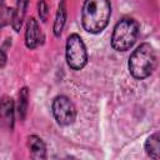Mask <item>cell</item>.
I'll return each instance as SVG.
<instances>
[{"mask_svg": "<svg viewBox=\"0 0 160 160\" xmlns=\"http://www.w3.org/2000/svg\"><path fill=\"white\" fill-rule=\"evenodd\" d=\"M6 62V51H5V45L0 49V68H2Z\"/></svg>", "mask_w": 160, "mask_h": 160, "instance_id": "5bb4252c", "label": "cell"}, {"mask_svg": "<svg viewBox=\"0 0 160 160\" xmlns=\"http://www.w3.org/2000/svg\"><path fill=\"white\" fill-rule=\"evenodd\" d=\"M145 150H146V154L150 158H152V159H159L160 158V138H159L158 132L150 135L146 139Z\"/></svg>", "mask_w": 160, "mask_h": 160, "instance_id": "30bf717a", "label": "cell"}, {"mask_svg": "<svg viewBox=\"0 0 160 160\" xmlns=\"http://www.w3.org/2000/svg\"><path fill=\"white\" fill-rule=\"evenodd\" d=\"M28 2H29V0H18L16 8H15L14 14H12V21H11L12 28H14L15 31H19L20 28H21V24H22L25 12H26Z\"/></svg>", "mask_w": 160, "mask_h": 160, "instance_id": "9c48e42d", "label": "cell"}, {"mask_svg": "<svg viewBox=\"0 0 160 160\" xmlns=\"http://www.w3.org/2000/svg\"><path fill=\"white\" fill-rule=\"evenodd\" d=\"M14 122V102L9 98L0 100V124L2 126L12 128Z\"/></svg>", "mask_w": 160, "mask_h": 160, "instance_id": "52a82bcc", "label": "cell"}, {"mask_svg": "<svg viewBox=\"0 0 160 160\" xmlns=\"http://www.w3.org/2000/svg\"><path fill=\"white\" fill-rule=\"evenodd\" d=\"M28 148L30 150V155L32 159H45L46 158V146L39 136H36V135L29 136L28 138Z\"/></svg>", "mask_w": 160, "mask_h": 160, "instance_id": "ba28073f", "label": "cell"}, {"mask_svg": "<svg viewBox=\"0 0 160 160\" xmlns=\"http://www.w3.org/2000/svg\"><path fill=\"white\" fill-rule=\"evenodd\" d=\"M139 35V24L132 18L121 19L114 28L111 46L116 51H126L132 48Z\"/></svg>", "mask_w": 160, "mask_h": 160, "instance_id": "3957f363", "label": "cell"}, {"mask_svg": "<svg viewBox=\"0 0 160 160\" xmlns=\"http://www.w3.org/2000/svg\"><path fill=\"white\" fill-rule=\"evenodd\" d=\"M38 12H39L40 19H41L42 21H46L49 11H48V5H46V2H45L44 0H40L39 4H38Z\"/></svg>", "mask_w": 160, "mask_h": 160, "instance_id": "4fadbf2b", "label": "cell"}, {"mask_svg": "<svg viewBox=\"0 0 160 160\" xmlns=\"http://www.w3.org/2000/svg\"><path fill=\"white\" fill-rule=\"evenodd\" d=\"M111 4L109 0H85L81 10L82 28L91 34L101 32L109 24Z\"/></svg>", "mask_w": 160, "mask_h": 160, "instance_id": "6da1fadb", "label": "cell"}, {"mask_svg": "<svg viewBox=\"0 0 160 160\" xmlns=\"http://www.w3.org/2000/svg\"><path fill=\"white\" fill-rule=\"evenodd\" d=\"M65 20H66V9H65V0H61L58 11H56V16H55V21H54V34L55 36H60L61 31L64 29L65 25Z\"/></svg>", "mask_w": 160, "mask_h": 160, "instance_id": "8fae6325", "label": "cell"}, {"mask_svg": "<svg viewBox=\"0 0 160 160\" xmlns=\"http://www.w3.org/2000/svg\"><path fill=\"white\" fill-rule=\"evenodd\" d=\"M42 34L40 31V28L34 18H30L26 22L25 28V45L29 49H35L41 44Z\"/></svg>", "mask_w": 160, "mask_h": 160, "instance_id": "8992f818", "label": "cell"}, {"mask_svg": "<svg viewBox=\"0 0 160 160\" xmlns=\"http://www.w3.org/2000/svg\"><path fill=\"white\" fill-rule=\"evenodd\" d=\"M28 100H29V91L28 88H22L19 92V102H18V114L21 120H24L26 109H28Z\"/></svg>", "mask_w": 160, "mask_h": 160, "instance_id": "7c38bea8", "label": "cell"}, {"mask_svg": "<svg viewBox=\"0 0 160 160\" xmlns=\"http://www.w3.org/2000/svg\"><path fill=\"white\" fill-rule=\"evenodd\" d=\"M128 66L130 74L138 80L150 76L156 68V54L154 48L149 42L140 44L131 52Z\"/></svg>", "mask_w": 160, "mask_h": 160, "instance_id": "7a4b0ae2", "label": "cell"}, {"mask_svg": "<svg viewBox=\"0 0 160 160\" xmlns=\"http://www.w3.org/2000/svg\"><path fill=\"white\" fill-rule=\"evenodd\" d=\"M66 62L72 70H81L88 62V52L80 35L71 34L66 40Z\"/></svg>", "mask_w": 160, "mask_h": 160, "instance_id": "277c9868", "label": "cell"}, {"mask_svg": "<svg viewBox=\"0 0 160 160\" xmlns=\"http://www.w3.org/2000/svg\"><path fill=\"white\" fill-rule=\"evenodd\" d=\"M52 115L59 125L66 126L75 121L76 118V109L72 101L64 96H56L52 100Z\"/></svg>", "mask_w": 160, "mask_h": 160, "instance_id": "5b68a950", "label": "cell"}]
</instances>
